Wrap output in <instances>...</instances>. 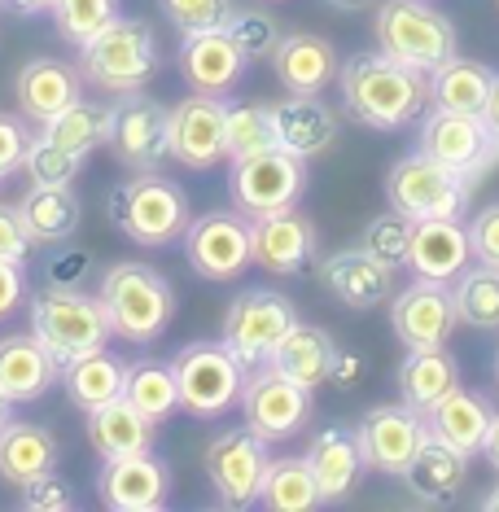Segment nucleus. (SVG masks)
Returning a JSON list of instances; mask_svg holds the SVG:
<instances>
[{
  "mask_svg": "<svg viewBox=\"0 0 499 512\" xmlns=\"http://www.w3.org/2000/svg\"><path fill=\"white\" fill-rule=\"evenodd\" d=\"M338 92H342L346 114L359 127H368V132H403V127H416L421 114L434 106L429 101V75L381 49L342 57Z\"/></svg>",
  "mask_w": 499,
  "mask_h": 512,
  "instance_id": "f257e3e1",
  "label": "nucleus"
},
{
  "mask_svg": "<svg viewBox=\"0 0 499 512\" xmlns=\"http://www.w3.org/2000/svg\"><path fill=\"white\" fill-rule=\"evenodd\" d=\"M101 307L110 316V329L119 342L149 346L176 320V289L149 263H114L101 272L97 289Z\"/></svg>",
  "mask_w": 499,
  "mask_h": 512,
  "instance_id": "f03ea898",
  "label": "nucleus"
},
{
  "mask_svg": "<svg viewBox=\"0 0 499 512\" xmlns=\"http://www.w3.org/2000/svg\"><path fill=\"white\" fill-rule=\"evenodd\" d=\"M110 224L123 232L127 241L149 250L176 246L189 228V193L176 180H167L162 171H136L132 180H123L106 202Z\"/></svg>",
  "mask_w": 499,
  "mask_h": 512,
  "instance_id": "7ed1b4c3",
  "label": "nucleus"
},
{
  "mask_svg": "<svg viewBox=\"0 0 499 512\" xmlns=\"http://www.w3.org/2000/svg\"><path fill=\"white\" fill-rule=\"evenodd\" d=\"M373 36L381 53L399 57V62H408L425 75L460 53L456 22L434 0H377Z\"/></svg>",
  "mask_w": 499,
  "mask_h": 512,
  "instance_id": "20e7f679",
  "label": "nucleus"
},
{
  "mask_svg": "<svg viewBox=\"0 0 499 512\" xmlns=\"http://www.w3.org/2000/svg\"><path fill=\"white\" fill-rule=\"evenodd\" d=\"M27 311H31V333L40 337V346L53 355L57 368L101 351L114 337L101 298L84 294V289H44V294L31 298Z\"/></svg>",
  "mask_w": 499,
  "mask_h": 512,
  "instance_id": "39448f33",
  "label": "nucleus"
},
{
  "mask_svg": "<svg viewBox=\"0 0 499 512\" xmlns=\"http://www.w3.org/2000/svg\"><path fill=\"white\" fill-rule=\"evenodd\" d=\"M158 71V40L145 22L114 18L88 44H79V75L97 92L119 97V92L145 88Z\"/></svg>",
  "mask_w": 499,
  "mask_h": 512,
  "instance_id": "423d86ee",
  "label": "nucleus"
},
{
  "mask_svg": "<svg viewBox=\"0 0 499 512\" xmlns=\"http://www.w3.org/2000/svg\"><path fill=\"white\" fill-rule=\"evenodd\" d=\"M473 189H478V180L451 171L447 162L429 158L425 149L403 154L386 176V202L408 219H460L469 211Z\"/></svg>",
  "mask_w": 499,
  "mask_h": 512,
  "instance_id": "0eeeda50",
  "label": "nucleus"
},
{
  "mask_svg": "<svg viewBox=\"0 0 499 512\" xmlns=\"http://www.w3.org/2000/svg\"><path fill=\"white\" fill-rule=\"evenodd\" d=\"M228 197L232 211L246 219H263L276 211H294L307 193V158L272 145L246 158H228Z\"/></svg>",
  "mask_w": 499,
  "mask_h": 512,
  "instance_id": "6e6552de",
  "label": "nucleus"
},
{
  "mask_svg": "<svg viewBox=\"0 0 499 512\" xmlns=\"http://www.w3.org/2000/svg\"><path fill=\"white\" fill-rule=\"evenodd\" d=\"M171 372L180 386V412L211 421L224 416L232 403H241V386H246V364L228 351L224 342H184L171 355Z\"/></svg>",
  "mask_w": 499,
  "mask_h": 512,
  "instance_id": "1a4fd4ad",
  "label": "nucleus"
},
{
  "mask_svg": "<svg viewBox=\"0 0 499 512\" xmlns=\"http://www.w3.org/2000/svg\"><path fill=\"white\" fill-rule=\"evenodd\" d=\"M294 324H298V307L285 294H276V289H241L224 311L219 342L246 368H263Z\"/></svg>",
  "mask_w": 499,
  "mask_h": 512,
  "instance_id": "9d476101",
  "label": "nucleus"
},
{
  "mask_svg": "<svg viewBox=\"0 0 499 512\" xmlns=\"http://www.w3.org/2000/svg\"><path fill=\"white\" fill-rule=\"evenodd\" d=\"M268 447L272 442L263 434H254L250 425L224 429L219 438L206 442L202 469H206V482H211V491L224 508H254L259 504L263 477H268V464H272Z\"/></svg>",
  "mask_w": 499,
  "mask_h": 512,
  "instance_id": "9b49d317",
  "label": "nucleus"
},
{
  "mask_svg": "<svg viewBox=\"0 0 499 512\" xmlns=\"http://www.w3.org/2000/svg\"><path fill=\"white\" fill-rule=\"evenodd\" d=\"M416 149H425L429 158L447 162L451 171L478 180L499 162V132L482 114H456L429 106L416 123Z\"/></svg>",
  "mask_w": 499,
  "mask_h": 512,
  "instance_id": "f8f14e48",
  "label": "nucleus"
},
{
  "mask_svg": "<svg viewBox=\"0 0 499 512\" xmlns=\"http://www.w3.org/2000/svg\"><path fill=\"white\" fill-rule=\"evenodd\" d=\"M171 110L145 97V88L110 101V154L132 171H158L171 162Z\"/></svg>",
  "mask_w": 499,
  "mask_h": 512,
  "instance_id": "ddd939ff",
  "label": "nucleus"
},
{
  "mask_svg": "<svg viewBox=\"0 0 499 512\" xmlns=\"http://www.w3.org/2000/svg\"><path fill=\"white\" fill-rule=\"evenodd\" d=\"M180 246L202 281H237L250 267V219L241 211H206L189 219Z\"/></svg>",
  "mask_w": 499,
  "mask_h": 512,
  "instance_id": "4468645a",
  "label": "nucleus"
},
{
  "mask_svg": "<svg viewBox=\"0 0 499 512\" xmlns=\"http://www.w3.org/2000/svg\"><path fill=\"white\" fill-rule=\"evenodd\" d=\"M355 438H359V460H364V469H373L381 477H399L412 464L416 451H421L429 429H425V416L399 399V403L368 407L355 425Z\"/></svg>",
  "mask_w": 499,
  "mask_h": 512,
  "instance_id": "2eb2a0df",
  "label": "nucleus"
},
{
  "mask_svg": "<svg viewBox=\"0 0 499 512\" xmlns=\"http://www.w3.org/2000/svg\"><path fill=\"white\" fill-rule=\"evenodd\" d=\"M241 416L254 434H263L268 442H285L311 421V390L289 381L272 364L250 368L246 386H241Z\"/></svg>",
  "mask_w": 499,
  "mask_h": 512,
  "instance_id": "dca6fc26",
  "label": "nucleus"
},
{
  "mask_svg": "<svg viewBox=\"0 0 499 512\" xmlns=\"http://www.w3.org/2000/svg\"><path fill=\"white\" fill-rule=\"evenodd\" d=\"M460 324L456 294L447 281H416L390 298V329L408 351H434L447 346Z\"/></svg>",
  "mask_w": 499,
  "mask_h": 512,
  "instance_id": "f3484780",
  "label": "nucleus"
},
{
  "mask_svg": "<svg viewBox=\"0 0 499 512\" xmlns=\"http://www.w3.org/2000/svg\"><path fill=\"white\" fill-rule=\"evenodd\" d=\"M171 158L189 171H206L219 158H228V97H180L171 106Z\"/></svg>",
  "mask_w": 499,
  "mask_h": 512,
  "instance_id": "a211bd4d",
  "label": "nucleus"
},
{
  "mask_svg": "<svg viewBox=\"0 0 499 512\" xmlns=\"http://www.w3.org/2000/svg\"><path fill=\"white\" fill-rule=\"evenodd\" d=\"M250 263L272 276H303L311 263H320V232L298 211H276L250 219Z\"/></svg>",
  "mask_w": 499,
  "mask_h": 512,
  "instance_id": "6ab92c4d",
  "label": "nucleus"
},
{
  "mask_svg": "<svg viewBox=\"0 0 499 512\" xmlns=\"http://www.w3.org/2000/svg\"><path fill=\"white\" fill-rule=\"evenodd\" d=\"M97 499L114 512H158L171 499V464L149 451H132L119 460H101Z\"/></svg>",
  "mask_w": 499,
  "mask_h": 512,
  "instance_id": "aec40b11",
  "label": "nucleus"
},
{
  "mask_svg": "<svg viewBox=\"0 0 499 512\" xmlns=\"http://www.w3.org/2000/svg\"><path fill=\"white\" fill-rule=\"evenodd\" d=\"M176 66H180V79L189 84V92L228 97V92L246 79L250 57L232 44L228 31H193V36H180Z\"/></svg>",
  "mask_w": 499,
  "mask_h": 512,
  "instance_id": "412c9836",
  "label": "nucleus"
},
{
  "mask_svg": "<svg viewBox=\"0 0 499 512\" xmlns=\"http://www.w3.org/2000/svg\"><path fill=\"white\" fill-rule=\"evenodd\" d=\"M320 285L329 289L342 307L373 311L394 298V267L381 263L377 254H368L364 246L333 250L329 259H320Z\"/></svg>",
  "mask_w": 499,
  "mask_h": 512,
  "instance_id": "4be33fe9",
  "label": "nucleus"
},
{
  "mask_svg": "<svg viewBox=\"0 0 499 512\" xmlns=\"http://www.w3.org/2000/svg\"><path fill=\"white\" fill-rule=\"evenodd\" d=\"M14 97H18L22 119L31 127H44L84 97V75H79V66L62 62V57H31V62H22V71L14 79Z\"/></svg>",
  "mask_w": 499,
  "mask_h": 512,
  "instance_id": "5701e85b",
  "label": "nucleus"
},
{
  "mask_svg": "<svg viewBox=\"0 0 499 512\" xmlns=\"http://www.w3.org/2000/svg\"><path fill=\"white\" fill-rule=\"evenodd\" d=\"M342 57L324 36L316 31H285L281 44L272 49V71L276 84L285 92H298V97H316L338 79Z\"/></svg>",
  "mask_w": 499,
  "mask_h": 512,
  "instance_id": "b1692460",
  "label": "nucleus"
},
{
  "mask_svg": "<svg viewBox=\"0 0 499 512\" xmlns=\"http://www.w3.org/2000/svg\"><path fill=\"white\" fill-rule=\"evenodd\" d=\"M473 263L469 228L460 219H416L412 224V246H408V272L421 281H456L464 267Z\"/></svg>",
  "mask_w": 499,
  "mask_h": 512,
  "instance_id": "393cba45",
  "label": "nucleus"
},
{
  "mask_svg": "<svg viewBox=\"0 0 499 512\" xmlns=\"http://www.w3.org/2000/svg\"><path fill=\"white\" fill-rule=\"evenodd\" d=\"M491 416H495V403L486 399L482 390L456 386L425 412V429H429V438L447 442L451 451H460V456L473 460L482 451V438H486V429H491Z\"/></svg>",
  "mask_w": 499,
  "mask_h": 512,
  "instance_id": "a878e982",
  "label": "nucleus"
},
{
  "mask_svg": "<svg viewBox=\"0 0 499 512\" xmlns=\"http://www.w3.org/2000/svg\"><path fill=\"white\" fill-rule=\"evenodd\" d=\"M272 119H276V145L289 149V154L298 158H320L329 154L333 141H338V114L316 97H298V92H289L272 106Z\"/></svg>",
  "mask_w": 499,
  "mask_h": 512,
  "instance_id": "bb28decb",
  "label": "nucleus"
},
{
  "mask_svg": "<svg viewBox=\"0 0 499 512\" xmlns=\"http://www.w3.org/2000/svg\"><path fill=\"white\" fill-rule=\"evenodd\" d=\"M57 381H62V368L53 364V355L40 346L36 333H5L0 337V390H5L14 403L44 399Z\"/></svg>",
  "mask_w": 499,
  "mask_h": 512,
  "instance_id": "cd10ccee",
  "label": "nucleus"
},
{
  "mask_svg": "<svg viewBox=\"0 0 499 512\" xmlns=\"http://www.w3.org/2000/svg\"><path fill=\"white\" fill-rule=\"evenodd\" d=\"M307 464H311V477H316V486H320V504H342L346 491L359 482V469H364L355 429H346V425L320 429L307 447Z\"/></svg>",
  "mask_w": 499,
  "mask_h": 512,
  "instance_id": "c85d7f7f",
  "label": "nucleus"
},
{
  "mask_svg": "<svg viewBox=\"0 0 499 512\" xmlns=\"http://www.w3.org/2000/svg\"><path fill=\"white\" fill-rule=\"evenodd\" d=\"M57 460H62V447H57V438L44 425L14 421V416L0 425V477H5L9 486L22 491V486L36 482L40 473L57 469Z\"/></svg>",
  "mask_w": 499,
  "mask_h": 512,
  "instance_id": "c756f323",
  "label": "nucleus"
},
{
  "mask_svg": "<svg viewBox=\"0 0 499 512\" xmlns=\"http://www.w3.org/2000/svg\"><path fill=\"white\" fill-rule=\"evenodd\" d=\"M464 477H469V456L451 451L447 442H438V438H425L421 451L412 456V464L399 473V482L408 486L421 504L443 508V504H451V499L460 495Z\"/></svg>",
  "mask_w": 499,
  "mask_h": 512,
  "instance_id": "7c9ffc66",
  "label": "nucleus"
},
{
  "mask_svg": "<svg viewBox=\"0 0 499 512\" xmlns=\"http://www.w3.org/2000/svg\"><path fill=\"white\" fill-rule=\"evenodd\" d=\"M333 355H338L333 337L324 333L320 324H303V320H298L294 329L285 333V342L276 346V355L268 359V364H272L276 372H285L289 381H298L303 390L316 394L320 386H329Z\"/></svg>",
  "mask_w": 499,
  "mask_h": 512,
  "instance_id": "2f4dec72",
  "label": "nucleus"
},
{
  "mask_svg": "<svg viewBox=\"0 0 499 512\" xmlns=\"http://www.w3.org/2000/svg\"><path fill=\"white\" fill-rule=\"evenodd\" d=\"M88 442L101 460H119V456H132V451L154 447V425L127 399H110L88 412Z\"/></svg>",
  "mask_w": 499,
  "mask_h": 512,
  "instance_id": "473e14b6",
  "label": "nucleus"
},
{
  "mask_svg": "<svg viewBox=\"0 0 499 512\" xmlns=\"http://www.w3.org/2000/svg\"><path fill=\"white\" fill-rule=\"evenodd\" d=\"M394 381H399V399L425 416L443 394H451L460 386V364L447 355V346H434V351H408Z\"/></svg>",
  "mask_w": 499,
  "mask_h": 512,
  "instance_id": "72a5a7b5",
  "label": "nucleus"
},
{
  "mask_svg": "<svg viewBox=\"0 0 499 512\" xmlns=\"http://www.w3.org/2000/svg\"><path fill=\"white\" fill-rule=\"evenodd\" d=\"M491 79L495 71L469 57H447L438 71H429V101L438 110H456V114H482L486 97H491Z\"/></svg>",
  "mask_w": 499,
  "mask_h": 512,
  "instance_id": "f704fd0d",
  "label": "nucleus"
},
{
  "mask_svg": "<svg viewBox=\"0 0 499 512\" xmlns=\"http://www.w3.org/2000/svg\"><path fill=\"white\" fill-rule=\"evenodd\" d=\"M62 386H66V399H71L79 412H92V407H101L110 399H123L127 364L101 346V351H92L62 368Z\"/></svg>",
  "mask_w": 499,
  "mask_h": 512,
  "instance_id": "c9c22d12",
  "label": "nucleus"
},
{
  "mask_svg": "<svg viewBox=\"0 0 499 512\" xmlns=\"http://www.w3.org/2000/svg\"><path fill=\"white\" fill-rule=\"evenodd\" d=\"M18 215L36 246H53V241L75 237L79 219H84L75 189H40V184H31V189L18 197Z\"/></svg>",
  "mask_w": 499,
  "mask_h": 512,
  "instance_id": "e433bc0d",
  "label": "nucleus"
},
{
  "mask_svg": "<svg viewBox=\"0 0 499 512\" xmlns=\"http://www.w3.org/2000/svg\"><path fill=\"white\" fill-rule=\"evenodd\" d=\"M123 399L132 403L149 425H162L167 416L180 412L176 372H171V364H162V359H136V364H127Z\"/></svg>",
  "mask_w": 499,
  "mask_h": 512,
  "instance_id": "4c0bfd02",
  "label": "nucleus"
},
{
  "mask_svg": "<svg viewBox=\"0 0 499 512\" xmlns=\"http://www.w3.org/2000/svg\"><path fill=\"white\" fill-rule=\"evenodd\" d=\"M259 504L272 512H311L320 508V486L311 477L307 456H272L268 477H263Z\"/></svg>",
  "mask_w": 499,
  "mask_h": 512,
  "instance_id": "58836bf2",
  "label": "nucleus"
},
{
  "mask_svg": "<svg viewBox=\"0 0 499 512\" xmlns=\"http://www.w3.org/2000/svg\"><path fill=\"white\" fill-rule=\"evenodd\" d=\"M40 132L49 136L53 145H62V149H71V154L88 158V154H97L101 145H110V106L79 97L75 106H66L57 119L44 123Z\"/></svg>",
  "mask_w": 499,
  "mask_h": 512,
  "instance_id": "ea45409f",
  "label": "nucleus"
},
{
  "mask_svg": "<svg viewBox=\"0 0 499 512\" xmlns=\"http://www.w3.org/2000/svg\"><path fill=\"white\" fill-rule=\"evenodd\" d=\"M451 294H456L460 324L482 329V333L499 329V267L495 263H469L451 281Z\"/></svg>",
  "mask_w": 499,
  "mask_h": 512,
  "instance_id": "a19ab883",
  "label": "nucleus"
},
{
  "mask_svg": "<svg viewBox=\"0 0 499 512\" xmlns=\"http://www.w3.org/2000/svg\"><path fill=\"white\" fill-rule=\"evenodd\" d=\"M79 167H84V158L71 154V149H62V145H53L44 132H36V141L27 145V158H22L27 180L40 184V189H71Z\"/></svg>",
  "mask_w": 499,
  "mask_h": 512,
  "instance_id": "79ce46f5",
  "label": "nucleus"
},
{
  "mask_svg": "<svg viewBox=\"0 0 499 512\" xmlns=\"http://www.w3.org/2000/svg\"><path fill=\"white\" fill-rule=\"evenodd\" d=\"M53 27L66 44H88L106 22L119 18V0H53Z\"/></svg>",
  "mask_w": 499,
  "mask_h": 512,
  "instance_id": "37998d69",
  "label": "nucleus"
},
{
  "mask_svg": "<svg viewBox=\"0 0 499 512\" xmlns=\"http://www.w3.org/2000/svg\"><path fill=\"white\" fill-rule=\"evenodd\" d=\"M276 145V119H272V106H228V158H246V154H259V149H272Z\"/></svg>",
  "mask_w": 499,
  "mask_h": 512,
  "instance_id": "c03bdc74",
  "label": "nucleus"
},
{
  "mask_svg": "<svg viewBox=\"0 0 499 512\" xmlns=\"http://www.w3.org/2000/svg\"><path fill=\"white\" fill-rule=\"evenodd\" d=\"M412 224L416 219H408L403 211H381L373 224L364 228V237H359V246H364L368 254H377L381 263H390V267H403L408 263V246H412Z\"/></svg>",
  "mask_w": 499,
  "mask_h": 512,
  "instance_id": "a18cd8bd",
  "label": "nucleus"
},
{
  "mask_svg": "<svg viewBox=\"0 0 499 512\" xmlns=\"http://www.w3.org/2000/svg\"><path fill=\"white\" fill-rule=\"evenodd\" d=\"M158 5L180 36H193V31H228L232 14H237V0H158Z\"/></svg>",
  "mask_w": 499,
  "mask_h": 512,
  "instance_id": "49530a36",
  "label": "nucleus"
},
{
  "mask_svg": "<svg viewBox=\"0 0 499 512\" xmlns=\"http://www.w3.org/2000/svg\"><path fill=\"white\" fill-rule=\"evenodd\" d=\"M92 272V250L79 246V241H53L49 254L40 263V276H44V289H84Z\"/></svg>",
  "mask_w": 499,
  "mask_h": 512,
  "instance_id": "de8ad7c7",
  "label": "nucleus"
},
{
  "mask_svg": "<svg viewBox=\"0 0 499 512\" xmlns=\"http://www.w3.org/2000/svg\"><path fill=\"white\" fill-rule=\"evenodd\" d=\"M228 36L250 62H263V57H272V49L281 44V22H276L272 14H263V9H241L237 5V14H232V22H228Z\"/></svg>",
  "mask_w": 499,
  "mask_h": 512,
  "instance_id": "09e8293b",
  "label": "nucleus"
},
{
  "mask_svg": "<svg viewBox=\"0 0 499 512\" xmlns=\"http://www.w3.org/2000/svg\"><path fill=\"white\" fill-rule=\"evenodd\" d=\"M36 141L31 123L22 114H5L0 110V180L22 171V158H27V145Z\"/></svg>",
  "mask_w": 499,
  "mask_h": 512,
  "instance_id": "8fccbe9b",
  "label": "nucleus"
},
{
  "mask_svg": "<svg viewBox=\"0 0 499 512\" xmlns=\"http://www.w3.org/2000/svg\"><path fill=\"white\" fill-rule=\"evenodd\" d=\"M79 499H75V491L71 486L57 477V469H49V473H40L36 482H27L22 486V508H40V512H66V508H75Z\"/></svg>",
  "mask_w": 499,
  "mask_h": 512,
  "instance_id": "3c124183",
  "label": "nucleus"
},
{
  "mask_svg": "<svg viewBox=\"0 0 499 512\" xmlns=\"http://www.w3.org/2000/svg\"><path fill=\"white\" fill-rule=\"evenodd\" d=\"M31 250H36V241H31L27 224H22L18 206H5V202H0V259L27 267Z\"/></svg>",
  "mask_w": 499,
  "mask_h": 512,
  "instance_id": "603ef678",
  "label": "nucleus"
},
{
  "mask_svg": "<svg viewBox=\"0 0 499 512\" xmlns=\"http://www.w3.org/2000/svg\"><path fill=\"white\" fill-rule=\"evenodd\" d=\"M469 246H473V259L478 263H495L499 267V202L482 206L469 224Z\"/></svg>",
  "mask_w": 499,
  "mask_h": 512,
  "instance_id": "864d4df0",
  "label": "nucleus"
},
{
  "mask_svg": "<svg viewBox=\"0 0 499 512\" xmlns=\"http://www.w3.org/2000/svg\"><path fill=\"white\" fill-rule=\"evenodd\" d=\"M27 302V267L0 259V324Z\"/></svg>",
  "mask_w": 499,
  "mask_h": 512,
  "instance_id": "5fc2aeb1",
  "label": "nucleus"
},
{
  "mask_svg": "<svg viewBox=\"0 0 499 512\" xmlns=\"http://www.w3.org/2000/svg\"><path fill=\"white\" fill-rule=\"evenodd\" d=\"M359 372H364V359L359 355H333V372H329V386L338 390H355L359 386Z\"/></svg>",
  "mask_w": 499,
  "mask_h": 512,
  "instance_id": "6e6d98bb",
  "label": "nucleus"
},
{
  "mask_svg": "<svg viewBox=\"0 0 499 512\" xmlns=\"http://www.w3.org/2000/svg\"><path fill=\"white\" fill-rule=\"evenodd\" d=\"M482 456L491 460V469L499 473V412L491 416V429H486V438H482Z\"/></svg>",
  "mask_w": 499,
  "mask_h": 512,
  "instance_id": "4d7b16f0",
  "label": "nucleus"
},
{
  "mask_svg": "<svg viewBox=\"0 0 499 512\" xmlns=\"http://www.w3.org/2000/svg\"><path fill=\"white\" fill-rule=\"evenodd\" d=\"M5 9H14V14H22V18H40V14L53 9V0H5Z\"/></svg>",
  "mask_w": 499,
  "mask_h": 512,
  "instance_id": "13d9d810",
  "label": "nucleus"
},
{
  "mask_svg": "<svg viewBox=\"0 0 499 512\" xmlns=\"http://www.w3.org/2000/svg\"><path fill=\"white\" fill-rule=\"evenodd\" d=\"M482 119L495 127L499 132V71H495V79H491V97H486V110H482Z\"/></svg>",
  "mask_w": 499,
  "mask_h": 512,
  "instance_id": "bf43d9fd",
  "label": "nucleus"
},
{
  "mask_svg": "<svg viewBox=\"0 0 499 512\" xmlns=\"http://www.w3.org/2000/svg\"><path fill=\"white\" fill-rule=\"evenodd\" d=\"M329 9H338V14H359V9H368V5H377V0H324Z\"/></svg>",
  "mask_w": 499,
  "mask_h": 512,
  "instance_id": "052dcab7",
  "label": "nucleus"
},
{
  "mask_svg": "<svg viewBox=\"0 0 499 512\" xmlns=\"http://www.w3.org/2000/svg\"><path fill=\"white\" fill-rule=\"evenodd\" d=\"M9 416H14V399H9V394H5V390H0V425H5V421H9Z\"/></svg>",
  "mask_w": 499,
  "mask_h": 512,
  "instance_id": "680f3d73",
  "label": "nucleus"
},
{
  "mask_svg": "<svg viewBox=\"0 0 499 512\" xmlns=\"http://www.w3.org/2000/svg\"><path fill=\"white\" fill-rule=\"evenodd\" d=\"M482 508H499V482H495V491L482 499Z\"/></svg>",
  "mask_w": 499,
  "mask_h": 512,
  "instance_id": "e2e57ef3",
  "label": "nucleus"
},
{
  "mask_svg": "<svg viewBox=\"0 0 499 512\" xmlns=\"http://www.w3.org/2000/svg\"><path fill=\"white\" fill-rule=\"evenodd\" d=\"M495 386H499V351H495Z\"/></svg>",
  "mask_w": 499,
  "mask_h": 512,
  "instance_id": "0e129e2a",
  "label": "nucleus"
},
{
  "mask_svg": "<svg viewBox=\"0 0 499 512\" xmlns=\"http://www.w3.org/2000/svg\"><path fill=\"white\" fill-rule=\"evenodd\" d=\"M0 5H5V0H0Z\"/></svg>",
  "mask_w": 499,
  "mask_h": 512,
  "instance_id": "69168bd1",
  "label": "nucleus"
},
{
  "mask_svg": "<svg viewBox=\"0 0 499 512\" xmlns=\"http://www.w3.org/2000/svg\"><path fill=\"white\" fill-rule=\"evenodd\" d=\"M495 5H499V0H495Z\"/></svg>",
  "mask_w": 499,
  "mask_h": 512,
  "instance_id": "338daca9",
  "label": "nucleus"
}]
</instances>
